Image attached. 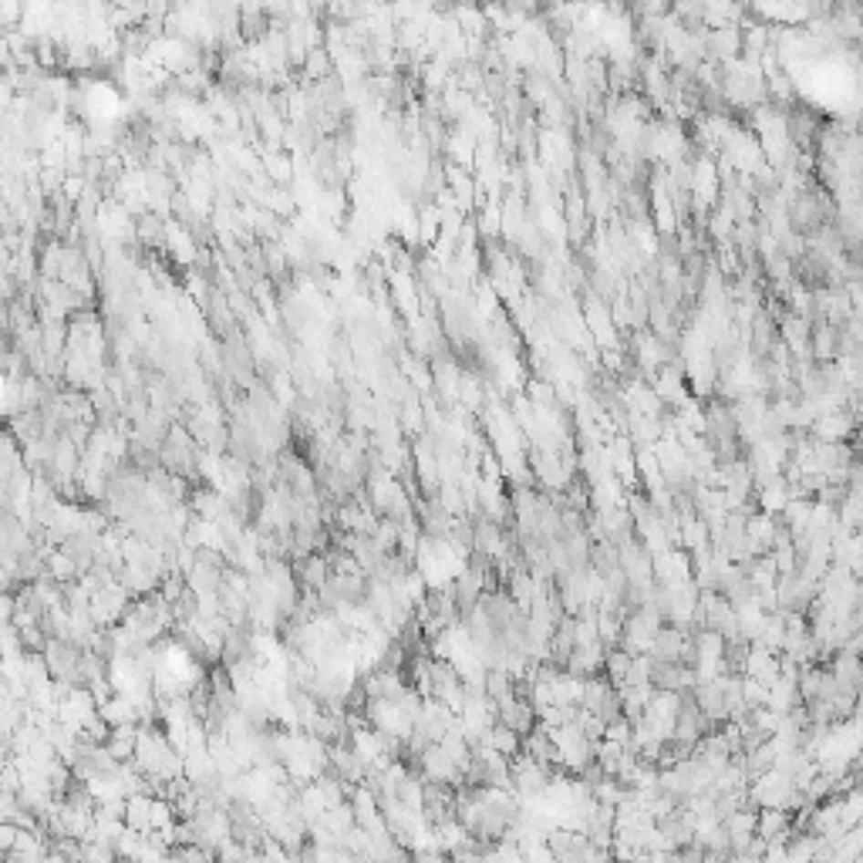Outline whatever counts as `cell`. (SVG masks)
I'll return each mask as SVG.
<instances>
[{
    "instance_id": "6da1fadb",
    "label": "cell",
    "mask_w": 863,
    "mask_h": 863,
    "mask_svg": "<svg viewBox=\"0 0 863 863\" xmlns=\"http://www.w3.org/2000/svg\"><path fill=\"white\" fill-rule=\"evenodd\" d=\"M290 567H294V577H297L300 587H310V590H321L328 580H331V564H328V556L324 554H304V556H294L290 560Z\"/></svg>"
}]
</instances>
